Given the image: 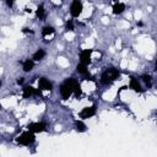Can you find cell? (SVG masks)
<instances>
[{"mask_svg": "<svg viewBox=\"0 0 157 157\" xmlns=\"http://www.w3.org/2000/svg\"><path fill=\"white\" fill-rule=\"evenodd\" d=\"M38 90H40V91H52L53 90V82L49 81L47 77H39Z\"/></svg>", "mask_w": 157, "mask_h": 157, "instance_id": "obj_9", "label": "cell"}, {"mask_svg": "<svg viewBox=\"0 0 157 157\" xmlns=\"http://www.w3.org/2000/svg\"><path fill=\"white\" fill-rule=\"evenodd\" d=\"M82 10H83V5L81 0H72L70 5V15L72 17H78L82 13Z\"/></svg>", "mask_w": 157, "mask_h": 157, "instance_id": "obj_6", "label": "cell"}, {"mask_svg": "<svg viewBox=\"0 0 157 157\" xmlns=\"http://www.w3.org/2000/svg\"><path fill=\"white\" fill-rule=\"evenodd\" d=\"M5 2H6V5H7V7H9V9H11V7H13L15 0H5Z\"/></svg>", "mask_w": 157, "mask_h": 157, "instance_id": "obj_21", "label": "cell"}, {"mask_svg": "<svg viewBox=\"0 0 157 157\" xmlns=\"http://www.w3.org/2000/svg\"><path fill=\"white\" fill-rule=\"evenodd\" d=\"M155 71H157V60H156V63H155Z\"/></svg>", "mask_w": 157, "mask_h": 157, "instance_id": "obj_25", "label": "cell"}, {"mask_svg": "<svg viewBox=\"0 0 157 157\" xmlns=\"http://www.w3.org/2000/svg\"><path fill=\"white\" fill-rule=\"evenodd\" d=\"M120 77V72L117 67L114 66H109V67H105L103 70V72L101 74V83L104 85V86H110L114 81H117L118 78Z\"/></svg>", "mask_w": 157, "mask_h": 157, "instance_id": "obj_1", "label": "cell"}, {"mask_svg": "<svg viewBox=\"0 0 157 157\" xmlns=\"http://www.w3.org/2000/svg\"><path fill=\"white\" fill-rule=\"evenodd\" d=\"M129 88H131L132 91L137 92V93H141L144 92L142 87H141V83H140V78L135 77V76H130V80H129Z\"/></svg>", "mask_w": 157, "mask_h": 157, "instance_id": "obj_10", "label": "cell"}, {"mask_svg": "<svg viewBox=\"0 0 157 157\" xmlns=\"http://www.w3.org/2000/svg\"><path fill=\"white\" fill-rule=\"evenodd\" d=\"M140 80L146 85V87H152V77H151V75H148V74H144V75H141L140 76Z\"/></svg>", "mask_w": 157, "mask_h": 157, "instance_id": "obj_18", "label": "cell"}, {"mask_svg": "<svg viewBox=\"0 0 157 157\" xmlns=\"http://www.w3.org/2000/svg\"><path fill=\"white\" fill-rule=\"evenodd\" d=\"M74 125H75V130H76L77 132H85V131L87 130V126H86V124L83 123L82 119H80V120H75Z\"/></svg>", "mask_w": 157, "mask_h": 157, "instance_id": "obj_15", "label": "cell"}, {"mask_svg": "<svg viewBox=\"0 0 157 157\" xmlns=\"http://www.w3.org/2000/svg\"><path fill=\"white\" fill-rule=\"evenodd\" d=\"M77 83H78V81H77L76 78H74V77H67V78H65V81L59 86V91H60L61 98H63L64 101H66V99L70 98V96L74 93L75 87H76Z\"/></svg>", "mask_w": 157, "mask_h": 157, "instance_id": "obj_2", "label": "cell"}, {"mask_svg": "<svg viewBox=\"0 0 157 157\" xmlns=\"http://www.w3.org/2000/svg\"><path fill=\"white\" fill-rule=\"evenodd\" d=\"M15 141L22 146H31L32 144L36 142V135H34V132L27 130V131H23L21 135H18L15 139Z\"/></svg>", "mask_w": 157, "mask_h": 157, "instance_id": "obj_3", "label": "cell"}, {"mask_svg": "<svg viewBox=\"0 0 157 157\" xmlns=\"http://www.w3.org/2000/svg\"><path fill=\"white\" fill-rule=\"evenodd\" d=\"M27 130L37 134V132H44L47 131V124L44 121H33L27 125Z\"/></svg>", "mask_w": 157, "mask_h": 157, "instance_id": "obj_5", "label": "cell"}, {"mask_svg": "<svg viewBox=\"0 0 157 157\" xmlns=\"http://www.w3.org/2000/svg\"><path fill=\"white\" fill-rule=\"evenodd\" d=\"M55 34V28L53 26H44L42 28V37H49V36H53Z\"/></svg>", "mask_w": 157, "mask_h": 157, "instance_id": "obj_16", "label": "cell"}, {"mask_svg": "<svg viewBox=\"0 0 157 157\" xmlns=\"http://www.w3.org/2000/svg\"><path fill=\"white\" fill-rule=\"evenodd\" d=\"M40 96V90L34 88L33 86H25L22 88V97L23 98H29L32 96Z\"/></svg>", "mask_w": 157, "mask_h": 157, "instance_id": "obj_8", "label": "cell"}, {"mask_svg": "<svg viewBox=\"0 0 157 157\" xmlns=\"http://www.w3.org/2000/svg\"><path fill=\"white\" fill-rule=\"evenodd\" d=\"M74 94H75V97H76L77 99L82 96V90H81V85H80V83H77V85H76L75 91H74Z\"/></svg>", "mask_w": 157, "mask_h": 157, "instance_id": "obj_19", "label": "cell"}, {"mask_svg": "<svg viewBox=\"0 0 157 157\" xmlns=\"http://www.w3.org/2000/svg\"><path fill=\"white\" fill-rule=\"evenodd\" d=\"M44 56H45V50L42 49V48H39V49H37V52H34L32 59H33L34 61H39V60H42Z\"/></svg>", "mask_w": 157, "mask_h": 157, "instance_id": "obj_17", "label": "cell"}, {"mask_svg": "<svg viewBox=\"0 0 157 157\" xmlns=\"http://www.w3.org/2000/svg\"><path fill=\"white\" fill-rule=\"evenodd\" d=\"M113 1H114V2H119V0H113Z\"/></svg>", "mask_w": 157, "mask_h": 157, "instance_id": "obj_26", "label": "cell"}, {"mask_svg": "<svg viewBox=\"0 0 157 157\" xmlns=\"http://www.w3.org/2000/svg\"><path fill=\"white\" fill-rule=\"evenodd\" d=\"M137 26H139V27H142V26H144V23H142V22H137Z\"/></svg>", "mask_w": 157, "mask_h": 157, "instance_id": "obj_24", "label": "cell"}, {"mask_svg": "<svg viewBox=\"0 0 157 157\" xmlns=\"http://www.w3.org/2000/svg\"><path fill=\"white\" fill-rule=\"evenodd\" d=\"M33 67H34V60H33V59H27V60H25V61L22 63V69H23L25 72L32 71Z\"/></svg>", "mask_w": 157, "mask_h": 157, "instance_id": "obj_14", "label": "cell"}, {"mask_svg": "<svg viewBox=\"0 0 157 157\" xmlns=\"http://www.w3.org/2000/svg\"><path fill=\"white\" fill-rule=\"evenodd\" d=\"M125 11V4L124 2H114L113 7H112V12L114 15H121Z\"/></svg>", "mask_w": 157, "mask_h": 157, "instance_id": "obj_12", "label": "cell"}, {"mask_svg": "<svg viewBox=\"0 0 157 157\" xmlns=\"http://www.w3.org/2000/svg\"><path fill=\"white\" fill-rule=\"evenodd\" d=\"M65 27H66V31H74L75 29V22H74V20H67Z\"/></svg>", "mask_w": 157, "mask_h": 157, "instance_id": "obj_20", "label": "cell"}, {"mask_svg": "<svg viewBox=\"0 0 157 157\" xmlns=\"http://www.w3.org/2000/svg\"><path fill=\"white\" fill-rule=\"evenodd\" d=\"M22 32H23V33H33V31H32V29H29V28H26V27L22 29Z\"/></svg>", "mask_w": 157, "mask_h": 157, "instance_id": "obj_23", "label": "cell"}, {"mask_svg": "<svg viewBox=\"0 0 157 157\" xmlns=\"http://www.w3.org/2000/svg\"><path fill=\"white\" fill-rule=\"evenodd\" d=\"M96 113H97V107H96V104H93V105L82 108V110L78 113V117H80L82 120H85V119H90V118L94 117Z\"/></svg>", "mask_w": 157, "mask_h": 157, "instance_id": "obj_4", "label": "cell"}, {"mask_svg": "<svg viewBox=\"0 0 157 157\" xmlns=\"http://www.w3.org/2000/svg\"><path fill=\"white\" fill-rule=\"evenodd\" d=\"M76 71H77L80 75L86 76V80H91V81H93V77H92V76L88 74L87 65H85V64H82V63H78V64L76 65Z\"/></svg>", "mask_w": 157, "mask_h": 157, "instance_id": "obj_11", "label": "cell"}, {"mask_svg": "<svg viewBox=\"0 0 157 157\" xmlns=\"http://www.w3.org/2000/svg\"><path fill=\"white\" fill-rule=\"evenodd\" d=\"M36 16H37L39 20H42V21L45 20L47 13H45V9H44V5H43V4H39V5L37 6V9H36Z\"/></svg>", "mask_w": 157, "mask_h": 157, "instance_id": "obj_13", "label": "cell"}, {"mask_svg": "<svg viewBox=\"0 0 157 157\" xmlns=\"http://www.w3.org/2000/svg\"><path fill=\"white\" fill-rule=\"evenodd\" d=\"M23 81H25V78H23V77H18V78L16 80L17 85H22V83H23Z\"/></svg>", "mask_w": 157, "mask_h": 157, "instance_id": "obj_22", "label": "cell"}, {"mask_svg": "<svg viewBox=\"0 0 157 157\" xmlns=\"http://www.w3.org/2000/svg\"><path fill=\"white\" fill-rule=\"evenodd\" d=\"M93 53V49H83L78 54V59H80V63L85 64V65H88L91 64V55Z\"/></svg>", "mask_w": 157, "mask_h": 157, "instance_id": "obj_7", "label": "cell"}]
</instances>
